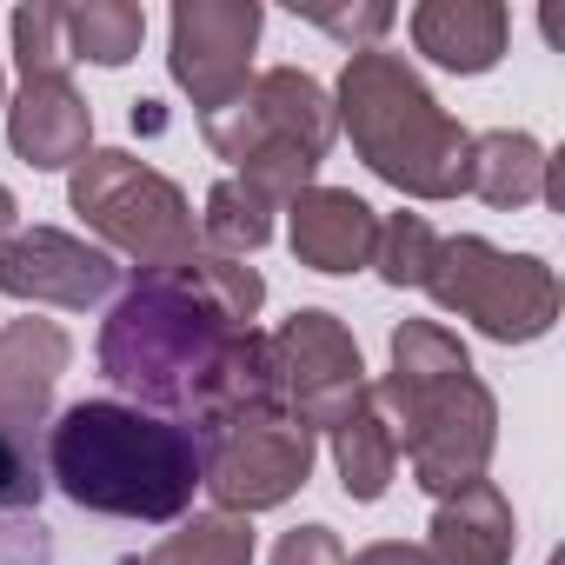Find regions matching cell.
Listing matches in <instances>:
<instances>
[{
    "instance_id": "8992f818",
    "label": "cell",
    "mask_w": 565,
    "mask_h": 565,
    "mask_svg": "<svg viewBox=\"0 0 565 565\" xmlns=\"http://www.w3.org/2000/svg\"><path fill=\"white\" fill-rule=\"evenodd\" d=\"M426 294L472 320L486 340L499 347H525V340H545L552 320H558V279L545 259L532 253H499L492 239L479 233H459V239H439L433 253V273H426Z\"/></svg>"
},
{
    "instance_id": "7a4b0ae2",
    "label": "cell",
    "mask_w": 565,
    "mask_h": 565,
    "mask_svg": "<svg viewBox=\"0 0 565 565\" xmlns=\"http://www.w3.org/2000/svg\"><path fill=\"white\" fill-rule=\"evenodd\" d=\"M47 479L81 512L167 525L200 492V446L193 426H173L160 413L81 399L47 426Z\"/></svg>"
},
{
    "instance_id": "d6986e66",
    "label": "cell",
    "mask_w": 565,
    "mask_h": 565,
    "mask_svg": "<svg viewBox=\"0 0 565 565\" xmlns=\"http://www.w3.org/2000/svg\"><path fill=\"white\" fill-rule=\"evenodd\" d=\"M61 34H67V61H94V67H127L147 41V8L134 0H87V8H61Z\"/></svg>"
},
{
    "instance_id": "cb8c5ba5",
    "label": "cell",
    "mask_w": 565,
    "mask_h": 565,
    "mask_svg": "<svg viewBox=\"0 0 565 565\" xmlns=\"http://www.w3.org/2000/svg\"><path fill=\"white\" fill-rule=\"evenodd\" d=\"M294 14H307L313 28H327V34H333V41H347L353 54L380 47V34L399 21L393 8H380V0H366V8H333V0H294Z\"/></svg>"
},
{
    "instance_id": "83f0119b",
    "label": "cell",
    "mask_w": 565,
    "mask_h": 565,
    "mask_svg": "<svg viewBox=\"0 0 565 565\" xmlns=\"http://www.w3.org/2000/svg\"><path fill=\"white\" fill-rule=\"evenodd\" d=\"M0 107H8V87H0Z\"/></svg>"
},
{
    "instance_id": "7402d4cb",
    "label": "cell",
    "mask_w": 565,
    "mask_h": 565,
    "mask_svg": "<svg viewBox=\"0 0 565 565\" xmlns=\"http://www.w3.org/2000/svg\"><path fill=\"white\" fill-rule=\"evenodd\" d=\"M433 253H439V233H433L419 213H393V220H380L373 266H380V279H386V287H426Z\"/></svg>"
},
{
    "instance_id": "7c38bea8",
    "label": "cell",
    "mask_w": 565,
    "mask_h": 565,
    "mask_svg": "<svg viewBox=\"0 0 565 565\" xmlns=\"http://www.w3.org/2000/svg\"><path fill=\"white\" fill-rule=\"evenodd\" d=\"M120 287L114 253L61 233V226H28L0 246V294L8 300H34V307H67L87 313Z\"/></svg>"
},
{
    "instance_id": "5b68a950",
    "label": "cell",
    "mask_w": 565,
    "mask_h": 565,
    "mask_svg": "<svg viewBox=\"0 0 565 565\" xmlns=\"http://www.w3.org/2000/svg\"><path fill=\"white\" fill-rule=\"evenodd\" d=\"M67 200H74V213H81L107 246H120L140 273L200 253L186 193H180L167 173H153L147 160L120 153V147H100V153L87 147V160H81L74 180H67Z\"/></svg>"
},
{
    "instance_id": "ba28073f",
    "label": "cell",
    "mask_w": 565,
    "mask_h": 565,
    "mask_svg": "<svg viewBox=\"0 0 565 565\" xmlns=\"http://www.w3.org/2000/svg\"><path fill=\"white\" fill-rule=\"evenodd\" d=\"M193 446H200V486L220 499V512H239V519L287 505L313 472V433L287 406L206 419L193 426Z\"/></svg>"
},
{
    "instance_id": "6da1fadb",
    "label": "cell",
    "mask_w": 565,
    "mask_h": 565,
    "mask_svg": "<svg viewBox=\"0 0 565 565\" xmlns=\"http://www.w3.org/2000/svg\"><path fill=\"white\" fill-rule=\"evenodd\" d=\"M266 279L226 253H186L173 266L134 273L100 327V373L160 413H200L226 347L253 333Z\"/></svg>"
},
{
    "instance_id": "9c48e42d",
    "label": "cell",
    "mask_w": 565,
    "mask_h": 565,
    "mask_svg": "<svg viewBox=\"0 0 565 565\" xmlns=\"http://www.w3.org/2000/svg\"><path fill=\"white\" fill-rule=\"evenodd\" d=\"M206 147L233 167L259 160V153H307V160H327L340 120H333V100L313 74L300 67H266L246 81V94L220 114L200 120Z\"/></svg>"
},
{
    "instance_id": "f1b7e54d",
    "label": "cell",
    "mask_w": 565,
    "mask_h": 565,
    "mask_svg": "<svg viewBox=\"0 0 565 565\" xmlns=\"http://www.w3.org/2000/svg\"><path fill=\"white\" fill-rule=\"evenodd\" d=\"M552 565H558V558H552Z\"/></svg>"
},
{
    "instance_id": "5bb4252c",
    "label": "cell",
    "mask_w": 565,
    "mask_h": 565,
    "mask_svg": "<svg viewBox=\"0 0 565 565\" xmlns=\"http://www.w3.org/2000/svg\"><path fill=\"white\" fill-rule=\"evenodd\" d=\"M294 253L313 273H360L373 266V239H380V213L353 193V186H307L294 206Z\"/></svg>"
},
{
    "instance_id": "d4e9b609",
    "label": "cell",
    "mask_w": 565,
    "mask_h": 565,
    "mask_svg": "<svg viewBox=\"0 0 565 565\" xmlns=\"http://www.w3.org/2000/svg\"><path fill=\"white\" fill-rule=\"evenodd\" d=\"M273 565H347V545L333 539V525H294L279 532Z\"/></svg>"
},
{
    "instance_id": "ac0fdd59",
    "label": "cell",
    "mask_w": 565,
    "mask_h": 565,
    "mask_svg": "<svg viewBox=\"0 0 565 565\" xmlns=\"http://www.w3.org/2000/svg\"><path fill=\"white\" fill-rule=\"evenodd\" d=\"M333 466H340L347 499H360V505L386 499V486H393V472H399V439H393V419L380 413L373 386H366V399L333 426Z\"/></svg>"
},
{
    "instance_id": "4fadbf2b",
    "label": "cell",
    "mask_w": 565,
    "mask_h": 565,
    "mask_svg": "<svg viewBox=\"0 0 565 565\" xmlns=\"http://www.w3.org/2000/svg\"><path fill=\"white\" fill-rule=\"evenodd\" d=\"M8 140L34 173L81 167L94 140V107L74 81H21V94L8 100Z\"/></svg>"
},
{
    "instance_id": "e0dca14e",
    "label": "cell",
    "mask_w": 565,
    "mask_h": 565,
    "mask_svg": "<svg viewBox=\"0 0 565 565\" xmlns=\"http://www.w3.org/2000/svg\"><path fill=\"white\" fill-rule=\"evenodd\" d=\"M539 186H545V147L532 134H512V127L472 134V147H466V193H479L499 213H519V206L539 200Z\"/></svg>"
},
{
    "instance_id": "4316f807",
    "label": "cell",
    "mask_w": 565,
    "mask_h": 565,
    "mask_svg": "<svg viewBox=\"0 0 565 565\" xmlns=\"http://www.w3.org/2000/svg\"><path fill=\"white\" fill-rule=\"evenodd\" d=\"M14 213H21V206H14V193H8V186H0V246H8V239L21 233V226H14Z\"/></svg>"
},
{
    "instance_id": "ffe728a7",
    "label": "cell",
    "mask_w": 565,
    "mask_h": 565,
    "mask_svg": "<svg viewBox=\"0 0 565 565\" xmlns=\"http://www.w3.org/2000/svg\"><path fill=\"white\" fill-rule=\"evenodd\" d=\"M273 200L266 193H253L239 173L233 180H220L213 193H206V213H200V233H206V246L213 253H226V259H239V253H259L266 239H273Z\"/></svg>"
},
{
    "instance_id": "52a82bcc",
    "label": "cell",
    "mask_w": 565,
    "mask_h": 565,
    "mask_svg": "<svg viewBox=\"0 0 565 565\" xmlns=\"http://www.w3.org/2000/svg\"><path fill=\"white\" fill-rule=\"evenodd\" d=\"M74 347L54 320H8L0 327V519H28L47 492V399L67 373Z\"/></svg>"
},
{
    "instance_id": "484cf974",
    "label": "cell",
    "mask_w": 565,
    "mask_h": 565,
    "mask_svg": "<svg viewBox=\"0 0 565 565\" xmlns=\"http://www.w3.org/2000/svg\"><path fill=\"white\" fill-rule=\"evenodd\" d=\"M347 565H433L419 545H399V539H380V545H366V552H353Z\"/></svg>"
},
{
    "instance_id": "603a6c76",
    "label": "cell",
    "mask_w": 565,
    "mask_h": 565,
    "mask_svg": "<svg viewBox=\"0 0 565 565\" xmlns=\"http://www.w3.org/2000/svg\"><path fill=\"white\" fill-rule=\"evenodd\" d=\"M14 34V61L28 81H67V34H61V8H47V0H34V8H21L8 21Z\"/></svg>"
},
{
    "instance_id": "30bf717a",
    "label": "cell",
    "mask_w": 565,
    "mask_h": 565,
    "mask_svg": "<svg viewBox=\"0 0 565 565\" xmlns=\"http://www.w3.org/2000/svg\"><path fill=\"white\" fill-rule=\"evenodd\" d=\"M273 380H279V406L307 433H333L373 386L360 366V340L320 307L294 313L273 333Z\"/></svg>"
},
{
    "instance_id": "3957f363",
    "label": "cell",
    "mask_w": 565,
    "mask_h": 565,
    "mask_svg": "<svg viewBox=\"0 0 565 565\" xmlns=\"http://www.w3.org/2000/svg\"><path fill=\"white\" fill-rule=\"evenodd\" d=\"M373 399L433 499H452L486 479L499 446V406L439 320H406L393 333V373L373 386Z\"/></svg>"
},
{
    "instance_id": "9a60e30c",
    "label": "cell",
    "mask_w": 565,
    "mask_h": 565,
    "mask_svg": "<svg viewBox=\"0 0 565 565\" xmlns=\"http://www.w3.org/2000/svg\"><path fill=\"white\" fill-rule=\"evenodd\" d=\"M512 545H519V525H512V505L492 479L439 499L433 525H426V558L433 565H512Z\"/></svg>"
},
{
    "instance_id": "44dd1931",
    "label": "cell",
    "mask_w": 565,
    "mask_h": 565,
    "mask_svg": "<svg viewBox=\"0 0 565 565\" xmlns=\"http://www.w3.org/2000/svg\"><path fill=\"white\" fill-rule=\"evenodd\" d=\"M134 565H253V525L239 512H200Z\"/></svg>"
},
{
    "instance_id": "8fae6325",
    "label": "cell",
    "mask_w": 565,
    "mask_h": 565,
    "mask_svg": "<svg viewBox=\"0 0 565 565\" xmlns=\"http://www.w3.org/2000/svg\"><path fill=\"white\" fill-rule=\"evenodd\" d=\"M259 8L253 0H180L173 8V81L193 100V114H220L246 94L253 81V41H259Z\"/></svg>"
},
{
    "instance_id": "2e32d148",
    "label": "cell",
    "mask_w": 565,
    "mask_h": 565,
    "mask_svg": "<svg viewBox=\"0 0 565 565\" xmlns=\"http://www.w3.org/2000/svg\"><path fill=\"white\" fill-rule=\"evenodd\" d=\"M505 41H512V14L499 0H426V8H413V47L446 74L499 67Z\"/></svg>"
},
{
    "instance_id": "277c9868",
    "label": "cell",
    "mask_w": 565,
    "mask_h": 565,
    "mask_svg": "<svg viewBox=\"0 0 565 565\" xmlns=\"http://www.w3.org/2000/svg\"><path fill=\"white\" fill-rule=\"evenodd\" d=\"M333 120L353 134L360 160L386 186H399L413 200L466 193V147H472V134L426 94V81L406 67V54H386V47L353 54L347 74H340Z\"/></svg>"
}]
</instances>
